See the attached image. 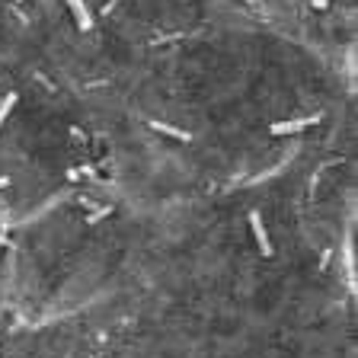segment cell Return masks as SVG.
Returning a JSON list of instances; mask_svg holds the SVG:
<instances>
[{
    "mask_svg": "<svg viewBox=\"0 0 358 358\" xmlns=\"http://www.w3.org/2000/svg\"><path fill=\"white\" fill-rule=\"evenodd\" d=\"M256 237H259V243H262V250L268 253V240H266V231H262V224L256 221Z\"/></svg>",
    "mask_w": 358,
    "mask_h": 358,
    "instance_id": "1",
    "label": "cell"
}]
</instances>
